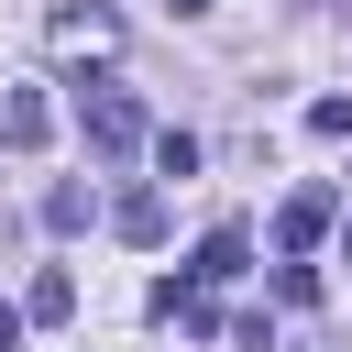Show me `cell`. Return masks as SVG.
<instances>
[{"mask_svg":"<svg viewBox=\"0 0 352 352\" xmlns=\"http://www.w3.org/2000/svg\"><path fill=\"white\" fill-rule=\"evenodd\" d=\"M77 132H88L99 154H132V143H143V99H132L121 77H88V88H77Z\"/></svg>","mask_w":352,"mask_h":352,"instance_id":"obj_1","label":"cell"},{"mask_svg":"<svg viewBox=\"0 0 352 352\" xmlns=\"http://www.w3.org/2000/svg\"><path fill=\"white\" fill-rule=\"evenodd\" d=\"M0 143H11V154H44V143H55V99H44V88H11V99H0Z\"/></svg>","mask_w":352,"mask_h":352,"instance_id":"obj_2","label":"cell"},{"mask_svg":"<svg viewBox=\"0 0 352 352\" xmlns=\"http://www.w3.org/2000/svg\"><path fill=\"white\" fill-rule=\"evenodd\" d=\"M319 231H330V187H297V198L275 209V253H286V264H308V242H319Z\"/></svg>","mask_w":352,"mask_h":352,"instance_id":"obj_3","label":"cell"},{"mask_svg":"<svg viewBox=\"0 0 352 352\" xmlns=\"http://www.w3.org/2000/svg\"><path fill=\"white\" fill-rule=\"evenodd\" d=\"M44 33H55V55H121V22L110 11H55Z\"/></svg>","mask_w":352,"mask_h":352,"instance_id":"obj_4","label":"cell"},{"mask_svg":"<svg viewBox=\"0 0 352 352\" xmlns=\"http://www.w3.org/2000/svg\"><path fill=\"white\" fill-rule=\"evenodd\" d=\"M242 264H253V231H242V220H220V231L198 242V286H231Z\"/></svg>","mask_w":352,"mask_h":352,"instance_id":"obj_5","label":"cell"},{"mask_svg":"<svg viewBox=\"0 0 352 352\" xmlns=\"http://www.w3.org/2000/svg\"><path fill=\"white\" fill-rule=\"evenodd\" d=\"M22 319H44V330H55V319H77V275H66V264H44V275H33V297H22Z\"/></svg>","mask_w":352,"mask_h":352,"instance_id":"obj_6","label":"cell"},{"mask_svg":"<svg viewBox=\"0 0 352 352\" xmlns=\"http://www.w3.org/2000/svg\"><path fill=\"white\" fill-rule=\"evenodd\" d=\"M121 242H165V198H154V187L121 198Z\"/></svg>","mask_w":352,"mask_h":352,"instance_id":"obj_7","label":"cell"},{"mask_svg":"<svg viewBox=\"0 0 352 352\" xmlns=\"http://www.w3.org/2000/svg\"><path fill=\"white\" fill-rule=\"evenodd\" d=\"M154 176H198V132H154Z\"/></svg>","mask_w":352,"mask_h":352,"instance_id":"obj_8","label":"cell"},{"mask_svg":"<svg viewBox=\"0 0 352 352\" xmlns=\"http://www.w3.org/2000/svg\"><path fill=\"white\" fill-rule=\"evenodd\" d=\"M308 132L319 143H352V99H308Z\"/></svg>","mask_w":352,"mask_h":352,"instance_id":"obj_9","label":"cell"},{"mask_svg":"<svg viewBox=\"0 0 352 352\" xmlns=\"http://www.w3.org/2000/svg\"><path fill=\"white\" fill-rule=\"evenodd\" d=\"M11 341H22V308H0V352H11Z\"/></svg>","mask_w":352,"mask_h":352,"instance_id":"obj_10","label":"cell"},{"mask_svg":"<svg viewBox=\"0 0 352 352\" xmlns=\"http://www.w3.org/2000/svg\"><path fill=\"white\" fill-rule=\"evenodd\" d=\"M165 11H187V22H198V11H209V0H165Z\"/></svg>","mask_w":352,"mask_h":352,"instance_id":"obj_11","label":"cell"},{"mask_svg":"<svg viewBox=\"0 0 352 352\" xmlns=\"http://www.w3.org/2000/svg\"><path fill=\"white\" fill-rule=\"evenodd\" d=\"M341 11H352V0H341Z\"/></svg>","mask_w":352,"mask_h":352,"instance_id":"obj_12","label":"cell"}]
</instances>
